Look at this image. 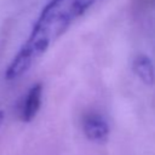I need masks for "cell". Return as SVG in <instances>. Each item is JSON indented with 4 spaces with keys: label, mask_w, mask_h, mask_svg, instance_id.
Returning <instances> with one entry per match:
<instances>
[{
    "label": "cell",
    "mask_w": 155,
    "mask_h": 155,
    "mask_svg": "<svg viewBox=\"0 0 155 155\" xmlns=\"http://www.w3.org/2000/svg\"><path fill=\"white\" fill-rule=\"evenodd\" d=\"M133 71L145 85H153L155 82V70L153 62L145 54H138L132 63Z\"/></svg>",
    "instance_id": "4"
},
{
    "label": "cell",
    "mask_w": 155,
    "mask_h": 155,
    "mask_svg": "<svg viewBox=\"0 0 155 155\" xmlns=\"http://www.w3.org/2000/svg\"><path fill=\"white\" fill-rule=\"evenodd\" d=\"M42 84L33 85L27 92L19 110V117L23 122H30L38 114L42 101Z\"/></svg>",
    "instance_id": "3"
},
{
    "label": "cell",
    "mask_w": 155,
    "mask_h": 155,
    "mask_svg": "<svg viewBox=\"0 0 155 155\" xmlns=\"http://www.w3.org/2000/svg\"><path fill=\"white\" fill-rule=\"evenodd\" d=\"M96 1L98 0H50L38 17L27 41L8 64L5 78L15 80L27 73Z\"/></svg>",
    "instance_id": "1"
},
{
    "label": "cell",
    "mask_w": 155,
    "mask_h": 155,
    "mask_svg": "<svg viewBox=\"0 0 155 155\" xmlns=\"http://www.w3.org/2000/svg\"><path fill=\"white\" fill-rule=\"evenodd\" d=\"M82 131L87 139L94 143H105L109 137V125L107 120L97 113H88L82 119Z\"/></svg>",
    "instance_id": "2"
},
{
    "label": "cell",
    "mask_w": 155,
    "mask_h": 155,
    "mask_svg": "<svg viewBox=\"0 0 155 155\" xmlns=\"http://www.w3.org/2000/svg\"><path fill=\"white\" fill-rule=\"evenodd\" d=\"M4 117H5V114H4V111L2 110H0V125L2 124V121H4Z\"/></svg>",
    "instance_id": "5"
}]
</instances>
